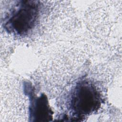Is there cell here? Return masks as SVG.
<instances>
[{"label":"cell","mask_w":122,"mask_h":122,"mask_svg":"<svg viewBox=\"0 0 122 122\" xmlns=\"http://www.w3.org/2000/svg\"><path fill=\"white\" fill-rule=\"evenodd\" d=\"M36 0H20L6 19L4 28L18 35L27 34L35 25L39 15Z\"/></svg>","instance_id":"obj_1"},{"label":"cell","mask_w":122,"mask_h":122,"mask_svg":"<svg viewBox=\"0 0 122 122\" xmlns=\"http://www.w3.org/2000/svg\"><path fill=\"white\" fill-rule=\"evenodd\" d=\"M102 98L95 86L89 81L79 82L74 88L70 100V107L72 114L80 118L97 111L101 107Z\"/></svg>","instance_id":"obj_2"},{"label":"cell","mask_w":122,"mask_h":122,"mask_svg":"<svg viewBox=\"0 0 122 122\" xmlns=\"http://www.w3.org/2000/svg\"><path fill=\"white\" fill-rule=\"evenodd\" d=\"M24 88L30 101L29 121H51L53 112L50 106L47 96L44 93H41L39 96H37L34 89L29 83L26 82Z\"/></svg>","instance_id":"obj_3"}]
</instances>
